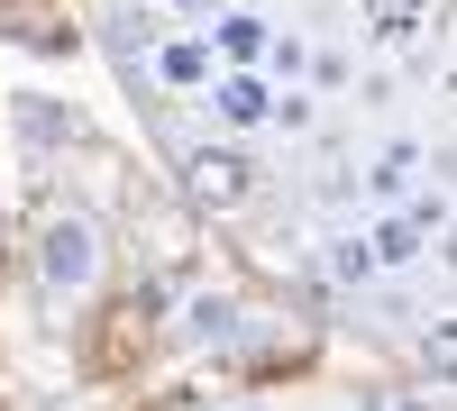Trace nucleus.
Instances as JSON below:
<instances>
[{"label": "nucleus", "instance_id": "f257e3e1", "mask_svg": "<svg viewBox=\"0 0 457 411\" xmlns=\"http://www.w3.org/2000/svg\"><path fill=\"white\" fill-rule=\"evenodd\" d=\"M37 284H46L55 302H83V292L101 284V238H92V219H73V210H46V219H37Z\"/></svg>", "mask_w": 457, "mask_h": 411}, {"label": "nucleus", "instance_id": "f03ea898", "mask_svg": "<svg viewBox=\"0 0 457 411\" xmlns=\"http://www.w3.org/2000/svg\"><path fill=\"white\" fill-rule=\"evenodd\" d=\"M275 73L265 64H220V83L202 92V110H211V128L220 137H275Z\"/></svg>", "mask_w": 457, "mask_h": 411}, {"label": "nucleus", "instance_id": "7ed1b4c3", "mask_svg": "<svg viewBox=\"0 0 457 411\" xmlns=\"http://www.w3.org/2000/svg\"><path fill=\"white\" fill-rule=\"evenodd\" d=\"M357 183H366V210H394V201H411L430 183V137H385L375 156L357 165Z\"/></svg>", "mask_w": 457, "mask_h": 411}, {"label": "nucleus", "instance_id": "20e7f679", "mask_svg": "<svg viewBox=\"0 0 457 411\" xmlns=\"http://www.w3.org/2000/svg\"><path fill=\"white\" fill-rule=\"evenodd\" d=\"M183 193L202 210H238V201H256V165L238 146H193V156H183Z\"/></svg>", "mask_w": 457, "mask_h": 411}, {"label": "nucleus", "instance_id": "39448f33", "mask_svg": "<svg viewBox=\"0 0 457 411\" xmlns=\"http://www.w3.org/2000/svg\"><path fill=\"white\" fill-rule=\"evenodd\" d=\"M146 64H156V83L183 92V101L220 83V46H211V28H165L156 46H146Z\"/></svg>", "mask_w": 457, "mask_h": 411}, {"label": "nucleus", "instance_id": "423d86ee", "mask_svg": "<svg viewBox=\"0 0 457 411\" xmlns=\"http://www.w3.org/2000/svg\"><path fill=\"white\" fill-rule=\"evenodd\" d=\"M320 275H329L338 292H366V284H385V256H375L366 219H338V229H320Z\"/></svg>", "mask_w": 457, "mask_h": 411}, {"label": "nucleus", "instance_id": "0eeeda50", "mask_svg": "<svg viewBox=\"0 0 457 411\" xmlns=\"http://www.w3.org/2000/svg\"><path fill=\"white\" fill-rule=\"evenodd\" d=\"M366 238H375V256H385V275H411V266H430V229H421V210L411 201H394V210H366Z\"/></svg>", "mask_w": 457, "mask_h": 411}, {"label": "nucleus", "instance_id": "6e6552de", "mask_svg": "<svg viewBox=\"0 0 457 411\" xmlns=\"http://www.w3.org/2000/svg\"><path fill=\"white\" fill-rule=\"evenodd\" d=\"M183 339L193 348H238L247 339V302L238 292H193V302H183Z\"/></svg>", "mask_w": 457, "mask_h": 411}, {"label": "nucleus", "instance_id": "1a4fd4ad", "mask_svg": "<svg viewBox=\"0 0 457 411\" xmlns=\"http://www.w3.org/2000/svg\"><path fill=\"white\" fill-rule=\"evenodd\" d=\"M275 19H265V10H220L211 19V46H220V64H265V55H275Z\"/></svg>", "mask_w": 457, "mask_h": 411}, {"label": "nucleus", "instance_id": "9d476101", "mask_svg": "<svg viewBox=\"0 0 457 411\" xmlns=\"http://www.w3.org/2000/svg\"><path fill=\"white\" fill-rule=\"evenodd\" d=\"M10 128H19L28 146H55V137H73V110H55L46 92H19V101H10Z\"/></svg>", "mask_w": 457, "mask_h": 411}, {"label": "nucleus", "instance_id": "9b49d317", "mask_svg": "<svg viewBox=\"0 0 457 411\" xmlns=\"http://www.w3.org/2000/svg\"><path fill=\"white\" fill-rule=\"evenodd\" d=\"M411 348H421V375H430V384H457V311H439Z\"/></svg>", "mask_w": 457, "mask_h": 411}, {"label": "nucleus", "instance_id": "f8f14e48", "mask_svg": "<svg viewBox=\"0 0 457 411\" xmlns=\"http://www.w3.org/2000/svg\"><path fill=\"white\" fill-rule=\"evenodd\" d=\"M320 110H329V101H320L312 83H284V92H275V137H312Z\"/></svg>", "mask_w": 457, "mask_h": 411}, {"label": "nucleus", "instance_id": "ddd939ff", "mask_svg": "<svg viewBox=\"0 0 457 411\" xmlns=\"http://www.w3.org/2000/svg\"><path fill=\"white\" fill-rule=\"evenodd\" d=\"M265 73H275V83H312V37L284 28V37H275V55H265Z\"/></svg>", "mask_w": 457, "mask_h": 411}, {"label": "nucleus", "instance_id": "4468645a", "mask_svg": "<svg viewBox=\"0 0 457 411\" xmlns=\"http://www.w3.org/2000/svg\"><path fill=\"white\" fill-rule=\"evenodd\" d=\"M312 92H320V101H329V92H348V55H338V46L312 55Z\"/></svg>", "mask_w": 457, "mask_h": 411}, {"label": "nucleus", "instance_id": "2eb2a0df", "mask_svg": "<svg viewBox=\"0 0 457 411\" xmlns=\"http://www.w3.org/2000/svg\"><path fill=\"white\" fill-rule=\"evenodd\" d=\"M348 411H394V384H357V393H348Z\"/></svg>", "mask_w": 457, "mask_h": 411}, {"label": "nucleus", "instance_id": "dca6fc26", "mask_svg": "<svg viewBox=\"0 0 457 411\" xmlns=\"http://www.w3.org/2000/svg\"><path fill=\"white\" fill-rule=\"evenodd\" d=\"M430 266H448V275H457V229H439V247H430Z\"/></svg>", "mask_w": 457, "mask_h": 411}, {"label": "nucleus", "instance_id": "f3484780", "mask_svg": "<svg viewBox=\"0 0 457 411\" xmlns=\"http://www.w3.org/2000/svg\"><path fill=\"white\" fill-rule=\"evenodd\" d=\"M394 411H439V393H394Z\"/></svg>", "mask_w": 457, "mask_h": 411}, {"label": "nucleus", "instance_id": "a211bd4d", "mask_svg": "<svg viewBox=\"0 0 457 411\" xmlns=\"http://www.w3.org/2000/svg\"><path fill=\"white\" fill-rule=\"evenodd\" d=\"M238 411H265V402H238Z\"/></svg>", "mask_w": 457, "mask_h": 411}]
</instances>
